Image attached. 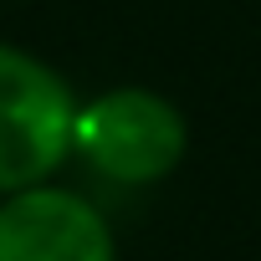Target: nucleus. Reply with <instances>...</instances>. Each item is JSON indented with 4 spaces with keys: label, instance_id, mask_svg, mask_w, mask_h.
Instances as JSON below:
<instances>
[{
    "label": "nucleus",
    "instance_id": "nucleus-1",
    "mask_svg": "<svg viewBox=\"0 0 261 261\" xmlns=\"http://www.w3.org/2000/svg\"><path fill=\"white\" fill-rule=\"evenodd\" d=\"M185 149L190 123L154 87H108L92 102H77L72 154L108 185H159L179 169Z\"/></svg>",
    "mask_w": 261,
    "mask_h": 261
},
{
    "label": "nucleus",
    "instance_id": "nucleus-2",
    "mask_svg": "<svg viewBox=\"0 0 261 261\" xmlns=\"http://www.w3.org/2000/svg\"><path fill=\"white\" fill-rule=\"evenodd\" d=\"M77 92L26 46L0 41V195L51 179L72 154Z\"/></svg>",
    "mask_w": 261,
    "mask_h": 261
},
{
    "label": "nucleus",
    "instance_id": "nucleus-3",
    "mask_svg": "<svg viewBox=\"0 0 261 261\" xmlns=\"http://www.w3.org/2000/svg\"><path fill=\"white\" fill-rule=\"evenodd\" d=\"M0 261H118V236L87 195L41 179L0 195Z\"/></svg>",
    "mask_w": 261,
    "mask_h": 261
}]
</instances>
